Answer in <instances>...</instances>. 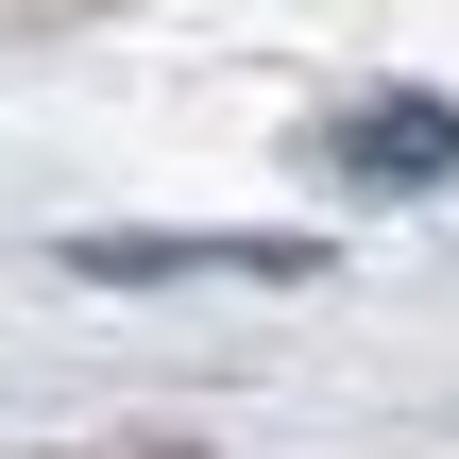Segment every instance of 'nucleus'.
<instances>
[{"instance_id": "obj_1", "label": "nucleus", "mask_w": 459, "mask_h": 459, "mask_svg": "<svg viewBox=\"0 0 459 459\" xmlns=\"http://www.w3.org/2000/svg\"><path fill=\"white\" fill-rule=\"evenodd\" d=\"M341 153H358V170H459V119H426V102H375Z\"/></svg>"}]
</instances>
